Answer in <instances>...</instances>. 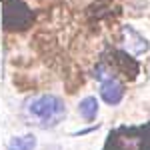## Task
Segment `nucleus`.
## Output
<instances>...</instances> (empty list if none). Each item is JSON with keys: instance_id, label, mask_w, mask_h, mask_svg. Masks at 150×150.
Returning a JSON list of instances; mask_svg holds the SVG:
<instances>
[{"instance_id": "nucleus-1", "label": "nucleus", "mask_w": 150, "mask_h": 150, "mask_svg": "<svg viewBox=\"0 0 150 150\" xmlns=\"http://www.w3.org/2000/svg\"><path fill=\"white\" fill-rule=\"evenodd\" d=\"M26 114L34 118L38 126L42 128H54L62 122V118L66 116V106L64 102L54 96V94H44V96H36L26 104Z\"/></svg>"}, {"instance_id": "nucleus-2", "label": "nucleus", "mask_w": 150, "mask_h": 150, "mask_svg": "<svg viewBox=\"0 0 150 150\" xmlns=\"http://www.w3.org/2000/svg\"><path fill=\"white\" fill-rule=\"evenodd\" d=\"M104 150H150V122L144 126H120L110 132Z\"/></svg>"}, {"instance_id": "nucleus-3", "label": "nucleus", "mask_w": 150, "mask_h": 150, "mask_svg": "<svg viewBox=\"0 0 150 150\" xmlns=\"http://www.w3.org/2000/svg\"><path fill=\"white\" fill-rule=\"evenodd\" d=\"M34 14L22 0H2V26L6 30H24L32 22Z\"/></svg>"}, {"instance_id": "nucleus-4", "label": "nucleus", "mask_w": 150, "mask_h": 150, "mask_svg": "<svg viewBox=\"0 0 150 150\" xmlns=\"http://www.w3.org/2000/svg\"><path fill=\"white\" fill-rule=\"evenodd\" d=\"M122 36H124V50L130 56H140V54L148 52V40L142 34H138L132 26H124Z\"/></svg>"}, {"instance_id": "nucleus-5", "label": "nucleus", "mask_w": 150, "mask_h": 150, "mask_svg": "<svg viewBox=\"0 0 150 150\" xmlns=\"http://www.w3.org/2000/svg\"><path fill=\"white\" fill-rule=\"evenodd\" d=\"M100 96H102V100L106 104L116 106V104H120V100L124 98V86L116 80L114 76H108L100 84Z\"/></svg>"}, {"instance_id": "nucleus-6", "label": "nucleus", "mask_w": 150, "mask_h": 150, "mask_svg": "<svg viewBox=\"0 0 150 150\" xmlns=\"http://www.w3.org/2000/svg\"><path fill=\"white\" fill-rule=\"evenodd\" d=\"M78 112L84 120H88V122H92L96 114H98V100L94 98V96H86V98H82L80 104H78Z\"/></svg>"}, {"instance_id": "nucleus-7", "label": "nucleus", "mask_w": 150, "mask_h": 150, "mask_svg": "<svg viewBox=\"0 0 150 150\" xmlns=\"http://www.w3.org/2000/svg\"><path fill=\"white\" fill-rule=\"evenodd\" d=\"M8 150H34L36 148V136L26 134V136H14L8 142Z\"/></svg>"}]
</instances>
